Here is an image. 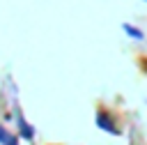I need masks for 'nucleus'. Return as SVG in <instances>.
I'll return each instance as SVG.
<instances>
[{
	"label": "nucleus",
	"mask_w": 147,
	"mask_h": 145,
	"mask_svg": "<svg viewBox=\"0 0 147 145\" xmlns=\"http://www.w3.org/2000/svg\"><path fill=\"white\" fill-rule=\"evenodd\" d=\"M94 122H96V127H99L101 131H106V133H119V129H117V124H115V120L110 117L108 110H99L96 117H94Z\"/></svg>",
	"instance_id": "nucleus-1"
},
{
	"label": "nucleus",
	"mask_w": 147,
	"mask_h": 145,
	"mask_svg": "<svg viewBox=\"0 0 147 145\" xmlns=\"http://www.w3.org/2000/svg\"><path fill=\"white\" fill-rule=\"evenodd\" d=\"M16 127H18V136H21V138H25V140H34L37 131H34V127L23 117L21 110H16Z\"/></svg>",
	"instance_id": "nucleus-2"
},
{
	"label": "nucleus",
	"mask_w": 147,
	"mask_h": 145,
	"mask_svg": "<svg viewBox=\"0 0 147 145\" xmlns=\"http://www.w3.org/2000/svg\"><path fill=\"white\" fill-rule=\"evenodd\" d=\"M122 30H124L126 37H131V39H136V41H142V39H145L142 28H138V25H133V23H122Z\"/></svg>",
	"instance_id": "nucleus-3"
},
{
	"label": "nucleus",
	"mask_w": 147,
	"mask_h": 145,
	"mask_svg": "<svg viewBox=\"0 0 147 145\" xmlns=\"http://www.w3.org/2000/svg\"><path fill=\"white\" fill-rule=\"evenodd\" d=\"M9 136H11V133H9V131H7V129H5V127H2V124H0V145H5V143H7V138H9Z\"/></svg>",
	"instance_id": "nucleus-4"
},
{
	"label": "nucleus",
	"mask_w": 147,
	"mask_h": 145,
	"mask_svg": "<svg viewBox=\"0 0 147 145\" xmlns=\"http://www.w3.org/2000/svg\"><path fill=\"white\" fill-rule=\"evenodd\" d=\"M142 2H147V0H142Z\"/></svg>",
	"instance_id": "nucleus-5"
}]
</instances>
